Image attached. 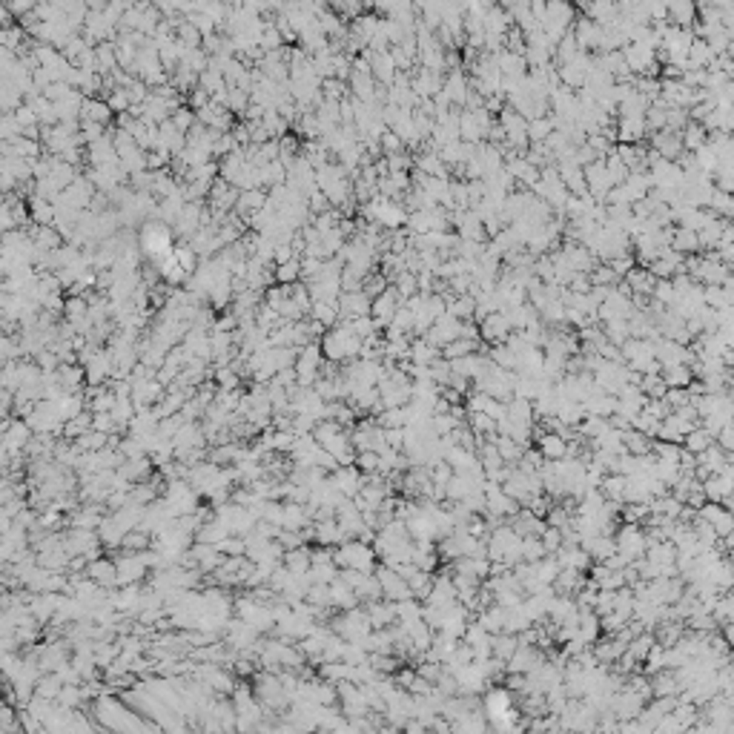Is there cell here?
I'll return each instance as SVG.
<instances>
[{
  "instance_id": "7a4b0ae2",
  "label": "cell",
  "mask_w": 734,
  "mask_h": 734,
  "mask_svg": "<svg viewBox=\"0 0 734 734\" xmlns=\"http://www.w3.org/2000/svg\"><path fill=\"white\" fill-rule=\"evenodd\" d=\"M511 336H513V324H511L508 313H502V310H499V313H491L488 318L479 321V338H482V344H488V347L505 344Z\"/></svg>"
},
{
  "instance_id": "7dc6e473",
  "label": "cell",
  "mask_w": 734,
  "mask_h": 734,
  "mask_svg": "<svg viewBox=\"0 0 734 734\" xmlns=\"http://www.w3.org/2000/svg\"><path fill=\"white\" fill-rule=\"evenodd\" d=\"M198 84H201L210 95H218V92H227V89H230V86H227V78H224L221 72H216V69H207Z\"/></svg>"
},
{
  "instance_id": "ffe728a7",
  "label": "cell",
  "mask_w": 734,
  "mask_h": 734,
  "mask_svg": "<svg viewBox=\"0 0 734 734\" xmlns=\"http://www.w3.org/2000/svg\"><path fill=\"white\" fill-rule=\"evenodd\" d=\"M281 565H284L293 577H304V574H310V568H313V550H310L307 545H301V548H296V550H287Z\"/></svg>"
},
{
  "instance_id": "f1b7e54d",
  "label": "cell",
  "mask_w": 734,
  "mask_h": 734,
  "mask_svg": "<svg viewBox=\"0 0 734 734\" xmlns=\"http://www.w3.org/2000/svg\"><path fill=\"white\" fill-rule=\"evenodd\" d=\"M244 166H247V155H244V149H236V152H230V155H224V158L218 161L221 178H224V181H230V184L244 172Z\"/></svg>"
},
{
  "instance_id": "484cf974",
  "label": "cell",
  "mask_w": 734,
  "mask_h": 734,
  "mask_svg": "<svg viewBox=\"0 0 734 734\" xmlns=\"http://www.w3.org/2000/svg\"><path fill=\"white\" fill-rule=\"evenodd\" d=\"M668 24L677 29H691L697 24V6L694 4H668Z\"/></svg>"
},
{
  "instance_id": "7c38bea8",
  "label": "cell",
  "mask_w": 734,
  "mask_h": 734,
  "mask_svg": "<svg viewBox=\"0 0 734 734\" xmlns=\"http://www.w3.org/2000/svg\"><path fill=\"white\" fill-rule=\"evenodd\" d=\"M267 204H270V193H267V190H250V193H241V196H238V204H236L233 213L247 224V221H250L253 216H258Z\"/></svg>"
},
{
  "instance_id": "816d5d0a",
  "label": "cell",
  "mask_w": 734,
  "mask_h": 734,
  "mask_svg": "<svg viewBox=\"0 0 734 734\" xmlns=\"http://www.w3.org/2000/svg\"><path fill=\"white\" fill-rule=\"evenodd\" d=\"M491 648H493V654H496V657H513V654L519 651V645H516V640H513L511 634H508V637H505V634H499V637L493 640V645H491Z\"/></svg>"
},
{
  "instance_id": "cb8c5ba5",
  "label": "cell",
  "mask_w": 734,
  "mask_h": 734,
  "mask_svg": "<svg viewBox=\"0 0 734 734\" xmlns=\"http://www.w3.org/2000/svg\"><path fill=\"white\" fill-rule=\"evenodd\" d=\"M29 216H32L35 227H55V204L52 201H44V198L32 196L29 198Z\"/></svg>"
},
{
  "instance_id": "ba28073f",
  "label": "cell",
  "mask_w": 734,
  "mask_h": 734,
  "mask_svg": "<svg viewBox=\"0 0 734 734\" xmlns=\"http://www.w3.org/2000/svg\"><path fill=\"white\" fill-rule=\"evenodd\" d=\"M371 307H373V298L367 296L364 290H358V293H341V298H338V313H341V321L367 318V316H371Z\"/></svg>"
},
{
  "instance_id": "8992f818",
  "label": "cell",
  "mask_w": 734,
  "mask_h": 734,
  "mask_svg": "<svg viewBox=\"0 0 734 734\" xmlns=\"http://www.w3.org/2000/svg\"><path fill=\"white\" fill-rule=\"evenodd\" d=\"M115 565H118V588L141 585V580L149 574V568H146L141 554H121L115 560Z\"/></svg>"
},
{
  "instance_id": "4fadbf2b",
  "label": "cell",
  "mask_w": 734,
  "mask_h": 734,
  "mask_svg": "<svg viewBox=\"0 0 734 734\" xmlns=\"http://www.w3.org/2000/svg\"><path fill=\"white\" fill-rule=\"evenodd\" d=\"M58 385L64 393H81L86 385V367L81 364H61V371L55 373Z\"/></svg>"
},
{
  "instance_id": "d6986e66",
  "label": "cell",
  "mask_w": 734,
  "mask_h": 734,
  "mask_svg": "<svg viewBox=\"0 0 734 734\" xmlns=\"http://www.w3.org/2000/svg\"><path fill=\"white\" fill-rule=\"evenodd\" d=\"M671 250L691 258V256H700L703 253V244H700V233L694 230H685V227H674V238H671Z\"/></svg>"
},
{
  "instance_id": "8d00e7d4",
  "label": "cell",
  "mask_w": 734,
  "mask_h": 734,
  "mask_svg": "<svg viewBox=\"0 0 734 734\" xmlns=\"http://www.w3.org/2000/svg\"><path fill=\"white\" fill-rule=\"evenodd\" d=\"M253 106V98H250V92L247 89H238V86H230V92H227V109L233 112V115H247V109Z\"/></svg>"
},
{
  "instance_id": "5bb4252c",
  "label": "cell",
  "mask_w": 734,
  "mask_h": 734,
  "mask_svg": "<svg viewBox=\"0 0 734 734\" xmlns=\"http://www.w3.org/2000/svg\"><path fill=\"white\" fill-rule=\"evenodd\" d=\"M539 456L548 462H563L568 456V439L560 433H539Z\"/></svg>"
},
{
  "instance_id": "7402d4cb",
  "label": "cell",
  "mask_w": 734,
  "mask_h": 734,
  "mask_svg": "<svg viewBox=\"0 0 734 734\" xmlns=\"http://www.w3.org/2000/svg\"><path fill=\"white\" fill-rule=\"evenodd\" d=\"M233 536V531L221 522V519H210V522H204L201 525V531L196 533V542H204V545H221L224 539H230Z\"/></svg>"
},
{
  "instance_id": "603a6c76",
  "label": "cell",
  "mask_w": 734,
  "mask_h": 734,
  "mask_svg": "<svg viewBox=\"0 0 734 734\" xmlns=\"http://www.w3.org/2000/svg\"><path fill=\"white\" fill-rule=\"evenodd\" d=\"M554 132H557V115H542V118L528 121V141L531 144H545Z\"/></svg>"
},
{
  "instance_id": "f35d334b",
  "label": "cell",
  "mask_w": 734,
  "mask_h": 734,
  "mask_svg": "<svg viewBox=\"0 0 734 734\" xmlns=\"http://www.w3.org/2000/svg\"><path fill=\"white\" fill-rule=\"evenodd\" d=\"M391 287L399 293L402 301H408V298L419 296V276H416V273H402V276H396V281H393Z\"/></svg>"
},
{
  "instance_id": "2e32d148",
  "label": "cell",
  "mask_w": 734,
  "mask_h": 734,
  "mask_svg": "<svg viewBox=\"0 0 734 734\" xmlns=\"http://www.w3.org/2000/svg\"><path fill=\"white\" fill-rule=\"evenodd\" d=\"M623 281H625V284L631 287V293H634V296H640V298H651V296H654V290H657V278L651 276V270H648V267H634Z\"/></svg>"
},
{
  "instance_id": "681fc988",
  "label": "cell",
  "mask_w": 734,
  "mask_h": 734,
  "mask_svg": "<svg viewBox=\"0 0 734 734\" xmlns=\"http://www.w3.org/2000/svg\"><path fill=\"white\" fill-rule=\"evenodd\" d=\"M379 144H382V155H385V158L399 155V152H408V149H405V141H402L393 129H388V132L382 135V141H379Z\"/></svg>"
},
{
  "instance_id": "277c9868",
  "label": "cell",
  "mask_w": 734,
  "mask_h": 734,
  "mask_svg": "<svg viewBox=\"0 0 734 734\" xmlns=\"http://www.w3.org/2000/svg\"><path fill=\"white\" fill-rule=\"evenodd\" d=\"M376 577H379V583H382V591H385V600H388V603H405V600H413V591H411L408 580H405L399 571H393V568L382 565V568L376 571Z\"/></svg>"
},
{
  "instance_id": "83f0119b",
  "label": "cell",
  "mask_w": 734,
  "mask_h": 734,
  "mask_svg": "<svg viewBox=\"0 0 734 734\" xmlns=\"http://www.w3.org/2000/svg\"><path fill=\"white\" fill-rule=\"evenodd\" d=\"M172 256H175V261L181 264V270L187 273L190 278L196 276V270H198L201 258H198V253L193 250V244H190V241H178V244H175V250H172Z\"/></svg>"
},
{
  "instance_id": "db71d44e",
  "label": "cell",
  "mask_w": 734,
  "mask_h": 734,
  "mask_svg": "<svg viewBox=\"0 0 734 734\" xmlns=\"http://www.w3.org/2000/svg\"><path fill=\"white\" fill-rule=\"evenodd\" d=\"M92 431L112 436V433H118V425H115L112 413H92Z\"/></svg>"
},
{
  "instance_id": "e0dca14e",
  "label": "cell",
  "mask_w": 734,
  "mask_h": 734,
  "mask_svg": "<svg viewBox=\"0 0 734 734\" xmlns=\"http://www.w3.org/2000/svg\"><path fill=\"white\" fill-rule=\"evenodd\" d=\"M112 106L104 101V98H86L84 101V112H81V121L86 124H101V126H112Z\"/></svg>"
},
{
  "instance_id": "e575fe53",
  "label": "cell",
  "mask_w": 734,
  "mask_h": 734,
  "mask_svg": "<svg viewBox=\"0 0 734 734\" xmlns=\"http://www.w3.org/2000/svg\"><path fill=\"white\" fill-rule=\"evenodd\" d=\"M321 95H324V101H333V104H341V101L353 98V95H350V84H344V81H338V78L321 81Z\"/></svg>"
},
{
  "instance_id": "ac0fdd59",
  "label": "cell",
  "mask_w": 734,
  "mask_h": 734,
  "mask_svg": "<svg viewBox=\"0 0 734 734\" xmlns=\"http://www.w3.org/2000/svg\"><path fill=\"white\" fill-rule=\"evenodd\" d=\"M648 135L645 118H617V141L620 144H643Z\"/></svg>"
},
{
  "instance_id": "4dcf8cb0",
  "label": "cell",
  "mask_w": 734,
  "mask_h": 734,
  "mask_svg": "<svg viewBox=\"0 0 734 734\" xmlns=\"http://www.w3.org/2000/svg\"><path fill=\"white\" fill-rule=\"evenodd\" d=\"M310 318H313V321H321L327 330H333V327L341 321V313H338V304L316 301V304H313V310H310Z\"/></svg>"
},
{
  "instance_id": "836d02e7",
  "label": "cell",
  "mask_w": 734,
  "mask_h": 734,
  "mask_svg": "<svg viewBox=\"0 0 734 734\" xmlns=\"http://www.w3.org/2000/svg\"><path fill=\"white\" fill-rule=\"evenodd\" d=\"M216 367V364H213ZM213 382H216V388L218 391H241V376H238V371L233 364H227V367H216V376H213Z\"/></svg>"
},
{
  "instance_id": "f6af8a7d",
  "label": "cell",
  "mask_w": 734,
  "mask_h": 734,
  "mask_svg": "<svg viewBox=\"0 0 734 734\" xmlns=\"http://www.w3.org/2000/svg\"><path fill=\"white\" fill-rule=\"evenodd\" d=\"M379 462H382V456L376 451H364V453L356 456V468L361 471V476H376L379 473Z\"/></svg>"
},
{
  "instance_id": "b9f144b4",
  "label": "cell",
  "mask_w": 734,
  "mask_h": 734,
  "mask_svg": "<svg viewBox=\"0 0 734 734\" xmlns=\"http://www.w3.org/2000/svg\"><path fill=\"white\" fill-rule=\"evenodd\" d=\"M605 166H608V175H611V181H614V187L625 184V181H628V175H631V169L625 166V161H623L617 152H611V155L605 158Z\"/></svg>"
},
{
  "instance_id": "ab89813d",
  "label": "cell",
  "mask_w": 734,
  "mask_h": 734,
  "mask_svg": "<svg viewBox=\"0 0 734 734\" xmlns=\"http://www.w3.org/2000/svg\"><path fill=\"white\" fill-rule=\"evenodd\" d=\"M711 439H714V433H711V431H700V428H694V431L685 436V451H688V453H705V451L711 448Z\"/></svg>"
},
{
  "instance_id": "4316f807",
  "label": "cell",
  "mask_w": 734,
  "mask_h": 734,
  "mask_svg": "<svg viewBox=\"0 0 734 734\" xmlns=\"http://www.w3.org/2000/svg\"><path fill=\"white\" fill-rule=\"evenodd\" d=\"M95 58H98V72H101L104 78L112 75L115 69H121V66H118V46H115V41L98 44V46H95Z\"/></svg>"
},
{
  "instance_id": "6da1fadb",
  "label": "cell",
  "mask_w": 734,
  "mask_h": 734,
  "mask_svg": "<svg viewBox=\"0 0 734 734\" xmlns=\"http://www.w3.org/2000/svg\"><path fill=\"white\" fill-rule=\"evenodd\" d=\"M321 344V353L327 361H338V364H347V361H356L358 353H361V338L353 333L350 321H338L333 330L324 333V338L318 341Z\"/></svg>"
},
{
  "instance_id": "9c48e42d",
  "label": "cell",
  "mask_w": 734,
  "mask_h": 734,
  "mask_svg": "<svg viewBox=\"0 0 734 734\" xmlns=\"http://www.w3.org/2000/svg\"><path fill=\"white\" fill-rule=\"evenodd\" d=\"M330 485L344 499H356L361 493V488H364V476H361V471L356 465H350V468H338L336 473H330Z\"/></svg>"
},
{
  "instance_id": "7bdbcfd3",
  "label": "cell",
  "mask_w": 734,
  "mask_h": 734,
  "mask_svg": "<svg viewBox=\"0 0 734 734\" xmlns=\"http://www.w3.org/2000/svg\"><path fill=\"white\" fill-rule=\"evenodd\" d=\"M620 281H623V278H620L608 264H603V261H600V264L594 267V273H591V284H594V287H608V290H611V287H617Z\"/></svg>"
},
{
  "instance_id": "d4e9b609",
  "label": "cell",
  "mask_w": 734,
  "mask_h": 734,
  "mask_svg": "<svg viewBox=\"0 0 734 734\" xmlns=\"http://www.w3.org/2000/svg\"><path fill=\"white\" fill-rule=\"evenodd\" d=\"M663 379H665L668 391H688V388H691V379H694V371H691L688 364L665 367V371H663Z\"/></svg>"
},
{
  "instance_id": "f907efd6",
  "label": "cell",
  "mask_w": 734,
  "mask_h": 734,
  "mask_svg": "<svg viewBox=\"0 0 734 734\" xmlns=\"http://www.w3.org/2000/svg\"><path fill=\"white\" fill-rule=\"evenodd\" d=\"M106 104L112 106L115 115H126V112L132 109V101H129V92H126V89H115V92L106 98Z\"/></svg>"
},
{
  "instance_id": "3957f363",
  "label": "cell",
  "mask_w": 734,
  "mask_h": 734,
  "mask_svg": "<svg viewBox=\"0 0 734 734\" xmlns=\"http://www.w3.org/2000/svg\"><path fill=\"white\" fill-rule=\"evenodd\" d=\"M585 184H588V196H591L594 201L605 204L608 193L614 190V181H611V175H608L605 158H600V161H594V164L585 166Z\"/></svg>"
},
{
  "instance_id": "60d3db41",
  "label": "cell",
  "mask_w": 734,
  "mask_h": 734,
  "mask_svg": "<svg viewBox=\"0 0 734 734\" xmlns=\"http://www.w3.org/2000/svg\"><path fill=\"white\" fill-rule=\"evenodd\" d=\"M261 124H264V129L270 132V138H273V141H281V138L287 135V126H290V124L278 115V109H267V115H264V121H261Z\"/></svg>"
},
{
  "instance_id": "d590c367",
  "label": "cell",
  "mask_w": 734,
  "mask_h": 734,
  "mask_svg": "<svg viewBox=\"0 0 734 734\" xmlns=\"http://www.w3.org/2000/svg\"><path fill=\"white\" fill-rule=\"evenodd\" d=\"M533 402H525V399H511L508 402V419L516 422V425H531L533 422Z\"/></svg>"
},
{
  "instance_id": "30bf717a",
  "label": "cell",
  "mask_w": 734,
  "mask_h": 734,
  "mask_svg": "<svg viewBox=\"0 0 734 734\" xmlns=\"http://www.w3.org/2000/svg\"><path fill=\"white\" fill-rule=\"evenodd\" d=\"M364 58H371V66H373V78H376V84L379 86H393V81H396V75H399V69H396V64H393V58H391V52H371V49H364L361 52Z\"/></svg>"
},
{
  "instance_id": "bcb514c9",
  "label": "cell",
  "mask_w": 734,
  "mask_h": 734,
  "mask_svg": "<svg viewBox=\"0 0 734 734\" xmlns=\"http://www.w3.org/2000/svg\"><path fill=\"white\" fill-rule=\"evenodd\" d=\"M468 425L476 436H491L496 433V422L488 416V413H468Z\"/></svg>"
},
{
  "instance_id": "44dd1931",
  "label": "cell",
  "mask_w": 734,
  "mask_h": 734,
  "mask_svg": "<svg viewBox=\"0 0 734 734\" xmlns=\"http://www.w3.org/2000/svg\"><path fill=\"white\" fill-rule=\"evenodd\" d=\"M439 358H442V350L433 347L428 338H413L411 341V361L416 367H433Z\"/></svg>"
},
{
  "instance_id": "f546056e",
  "label": "cell",
  "mask_w": 734,
  "mask_h": 734,
  "mask_svg": "<svg viewBox=\"0 0 734 734\" xmlns=\"http://www.w3.org/2000/svg\"><path fill=\"white\" fill-rule=\"evenodd\" d=\"M708 144V129L703 126V124H697V121H688V126L683 129V146H685V152H697V149H703Z\"/></svg>"
},
{
  "instance_id": "c3c4849f",
  "label": "cell",
  "mask_w": 734,
  "mask_h": 734,
  "mask_svg": "<svg viewBox=\"0 0 734 734\" xmlns=\"http://www.w3.org/2000/svg\"><path fill=\"white\" fill-rule=\"evenodd\" d=\"M361 290L371 296V298H379L385 290H391V281H388L382 273H371V276L364 278V287H361Z\"/></svg>"
},
{
  "instance_id": "9a60e30c",
  "label": "cell",
  "mask_w": 734,
  "mask_h": 734,
  "mask_svg": "<svg viewBox=\"0 0 734 734\" xmlns=\"http://www.w3.org/2000/svg\"><path fill=\"white\" fill-rule=\"evenodd\" d=\"M413 169L428 178H448V166L439 158V152H433V149H422L419 155H413Z\"/></svg>"
},
{
  "instance_id": "52a82bcc",
  "label": "cell",
  "mask_w": 734,
  "mask_h": 734,
  "mask_svg": "<svg viewBox=\"0 0 734 734\" xmlns=\"http://www.w3.org/2000/svg\"><path fill=\"white\" fill-rule=\"evenodd\" d=\"M112 373H115V361H112L109 350L101 347L92 356V361L86 364V385L89 388H104L106 382H112Z\"/></svg>"
},
{
  "instance_id": "74e56055",
  "label": "cell",
  "mask_w": 734,
  "mask_h": 734,
  "mask_svg": "<svg viewBox=\"0 0 734 734\" xmlns=\"http://www.w3.org/2000/svg\"><path fill=\"white\" fill-rule=\"evenodd\" d=\"M298 281H301V258H293V261L276 267V284L290 287V284H298Z\"/></svg>"
},
{
  "instance_id": "8fae6325",
  "label": "cell",
  "mask_w": 734,
  "mask_h": 734,
  "mask_svg": "<svg viewBox=\"0 0 734 734\" xmlns=\"http://www.w3.org/2000/svg\"><path fill=\"white\" fill-rule=\"evenodd\" d=\"M651 149H654L660 158H665V161H677V158L685 152V146H683V132H668V129L654 132V135H651Z\"/></svg>"
},
{
  "instance_id": "1f68e13d",
  "label": "cell",
  "mask_w": 734,
  "mask_h": 734,
  "mask_svg": "<svg viewBox=\"0 0 734 734\" xmlns=\"http://www.w3.org/2000/svg\"><path fill=\"white\" fill-rule=\"evenodd\" d=\"M603 327V333H605V338L611 341V344H617V347H623L628 338H631V327H628V321L625 318H614V321H603L600 324Z\"/></svg>"
},
{
  "instance_id": "f5cc1de1",
  "label": "cell",
  "mask_w": 734,
  "mask_h": 734,
  "mask_svg": "<svg viewBox=\"0 0 734 734\" xmlns=\"http://www.w3.org/2000/svg\"><path fill=\"white\" fill-rule=\"evenodd\" d=\"M12 115H15V121H18V126H21V129H24V132H26V129H32V126H38V124H41V121H38V115H35V109H32V106H29V104H24V106H21V109H18V112H12Z\"/></svg>"
},
{
  "instance_id": "d6a6232c",
  "label": "cell",
  "mask_w": 734,
  "mask_h": 734,
  "mask_svg": "<svg viewBox=\"0 0 734 734\" xmlns=\"http://www.w3.org/2000/svg\"><path fill=\"white\" fill-rule=\"evenodd\" d=\"M479 344H482V341H468V338H456V341H451L448 347H442V358H445V361H456V358L473 356V353H479Z\"/></svg>"
},
{
  "instance_id": "11a10c76",
  "label": "cell",
  "mask_w": 734,
  "mask_h": 734,
  "mask_svg": "<svg viewBox=\"0 0 734 734\" xmlns=\"http://www.w3.org/2000/svg\"><path fill=\"white\" fill-rule=\"evenodd\" d=\"M307 204H310V213H313V218H316V216H321V213H327V210H336V207L330 204V198H327L321 190H316V193L307 198Z\"/></svg>"
},
{
  "instance_id": "5b68a950",
  "label": "cell",
  "mask_w": 734,
  "mask_h": 734,
  "mask_svg": "<svg viewBox=\"0 0 734 734\" xmlns=\"http://www.w3.org/2000/svg\"><path fill=\"white\" fill-rule=\"evenodd\" d=\"M405 301L399 298V293L391 287V290H385L379 298H373V307H371V318L379 324V330L385 333L388 327H391V321L396 318V313H399V307H402Z\"/></svg>"
},
{
  "instance_id": "ee69618b",
  "label": "cell",
  "mask_w": 734,
  "mask_h": 734,
  "mask_svg": "<svg viewBox=\"0 0 734 734\" xmlns=\"http://www.w3.org/2000/svg\"><path fill=\"white\" fill-rule=\"evenodd\" d=\"M169 121H172V124H175V126H178L184 135H187V132H190V129L198 124V115H196V109H190L187 104H184L181 109H175V112H172V118H169Z\"/></svg>"
}]
</instances>
